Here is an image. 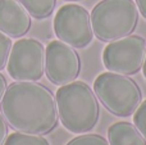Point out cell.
Masks as SVG:
<instances>
[{"instance_id": "obj_7", "label": "cell", "mask_w": 146, "mask_h": 145, "mask_svg": "<svg viewBox=\"0 0 146 145\" xmlns=\"http://www.w3.org/2000/svg\"><path fill=\"white\" fill-rule=\"evenodd\" d=\"M54 31L59 40L74 49L86 48L94 39L90 13L78 4H66L56 12Z\"/></svg>"}, {"instance_id": "obj_10", "label": "cell", "mask_w": 146, "mask_h": 145, "mask_svg": "<svg viewBox=\"0 0 146 145\" xmlns=\"http://www.w3.org/2000/svg\"><path fill=\"white\" fill-rule=\"evenodd\" d=\"M109 145H146V139L129 122H115L108 128Z\"/></svg>"}, {"instance_id": "obj_4", "label": "cell", "mask_w": 146, "mask_h": 145, "mask_svg": "<svg viewBox=\"0 0 146 145\" xmlns=\"http://www.w3.org/2000/svg\"><path fill=\"white\" fill-rule=\"evenodd\" d=\"M94 91L106 110L117 117L132 116L142 102V91L135 80L110 71L96 77Z\"/></svg>"}, {"instance_id": "obj_18", "label": "cell", "mask_w": 146, "mask_h": 145, "mask_svg": "<svg viewBox=\"0 0 146 145\" xmlns=\"http://www.w3.org/2000/svg\"><path fill=\"white\" fill-rule=\"evenodd\" d=\"M139 12L142 14V17L146 19V0H136Z\"/></svg>"}, {"instance_id": "obj_11", "label": "cell", "mask_w": 146, "mask_h": 145, "mask_svg": "<svg viewBox=\"0 0 146 145\" xmlns=\"http://www.w3.org/2000/svg\"><path fill=\"white\" fill-rule=\"evenodd\" d=\"M19 3L36 19L50 17L56 5V0H19Z\"/></svg>"}, {"instance_id": "obj_20", "label": "cell", "mask_w": 146, "mask_h": 145, "mask_svg": "<svg viewBox=\"0 0 146 145\" xmlns=\"http://www.w3.org/2000/svg\"><path fill=\"white\" fill-rule=\"evenodd\" d=\"M68 1H77V0H68Z\"/></svg>"}, {"instance_id": "obj_17", "label": "cell", "mask_w": 146, "mask_h": 145, "mask_svg": "<svg viewBox=\"0 0 146 145\" xmlns=\"http://www.w3.org/2000/svg\"><path fill=\"white\" fill-rule=\"evenodd\" d=\"M7 87H8L7 78L4 77V74H3V73H0V103H1L3 96H4L5 91H7Z\"/></svg>"}, {"instance_id": "obj_12", "label": "cell", "mask_w": 146, "mask_h": 145, "mask_svg": "<svg viewBox=\"0 0 146 145\" xmlns=\"http://www.w3.org/2000/svg\"><path fill=\"white\" fill-rule=\"evenodd\" d=\"M4 145H50L42 135L25 132H13L7 138Z\"/></svg>"}, {"instance_id": "obj_6", "label": "cell", "mask_w": 146, "mask_h": 145, "mask_svg": "<svg viewBox=\"0 0 146 145\" xmlns=\"http://www.w3.org/2000/svg\"><path fill=\"white\" fill-rule=\"evenodd\" d=\"M7 68L15 81H38L45 73L44 45L35 39H19L10 50Z\"/></svg>"}, {"instance_id": "obj_19", "label": "cell", "mask_w": 146, "mask_h": 145, "mask_svg": "<svg viewBox=\"0 0 146 145\" xmlns=\"http://www.w3.org/2000/svg\"><path fill=\"white\" fill-rule=\"evenodd\" d=\"M142 72H144V77L146 78V57H145V62H144V66H142Z\"/></svg>"}, {"instance_id": "obj_14", "label": "cell", "mask_w": 146, "mask_h": 145, "mask_svg": "<svg viewBox=\"0 0 146 145\" xmlns=\"http://www.w3.org/2000/svg\"><path fill=\"white\" fill-rule=\"evenodd\" d=\"M12 50V40L8 35L0 31V71L5 68Z\"/></svg>"}, {"instance_id": "obj_3", "label": "cell", "mask_w": 146, "mask_h": 145, "mask_svg": "<svg viewBox=\"0 0 146 145\" xmlns=\"http://www.w3.org/2000/svg\"><path fill=\"white\" fill-rule=\"evenodd\" d=\"M96 37L110 43L133 33L139 25V8L133 0H101L91 12Z\"/></svg>"}, {"instance_id": "obj_16", "label": "cell", "mask_w": 146, "mask_h": 145, "mask_svg": "<svg viewBox=\"0 0 146 145\" xmlns=\"http://www.w3.org/2000/svg\"><path fill=\"white\" fill-rule=\"evenodd\" d=\"M8 138V125L4 116L0 113V145H4Z\"/></svg>"}, {"instance_id": "obj_9", "label": "cell", "mask_w": 146, "mask_h": 145, "mask_svg": "<svg viewBox=\"0 0 146 145\" xmlns=\"http://www.w3.org/2000/svg\"><path fill=\"white\" fill-rule=\"evenodd\" d=\"M30 13L18 0H0V31L9 37L19 39L31 28Z\"/></svg>"}, {"instance_id": "obj_1", "label": "cell", "mask_w": 146, "mask_h": 145, "mask_svg": "<svg viewBox=\"0 0 146 145\" xmlns=\"http://www.w3.org/2000/svg\"><path fill=\"white\" fill-rule=\"evenodd\" d=\"M1 114L15 131L35 135L50 134L59 122L58 105L51 90L32 81H17L7 87Z\"/></svg>"}, {"instance_id": "obj_5", "label": "cell", "mask_w": 146, "mask_h": 145, "mask_svg": "<svg viewBox=\"0 0 146 145\" xmlns=\"http://www.w3.org/2000/svg\"><path fill=\"white\" fill-rule=\"evenodd\" d=\"M146 57V40L139 35H129L110 41L103 51V63L115 73L132 76L142 69Z\"/></svg>"}, {"instance_id": "obj_15", "label": "cell", "mask_w": 146, "mask_h": 145, "mask_svg": "<svg viewBox=\"0 0 146 145\" xmlns=\"http://www.w3.org/2000/svg\"><path fill=\"white\" fill-rule=\"evenodd\" d=\"M133 122L137 130L141 132V135L146 139V100L141 102L133 113Z\"/></svg>"}, {"instance_id": "obj_2", "label": "cell", "mask_w": 146, "mask_h": 145, "mask_svg": "<svg viewBox=\"0 0 146 145\" xmlns=\"http://www.w3.org/2000/svg\"><path fill=\"white\" fill-rule=\"evenodd\" d=\"M62 125L73 134L94 130L100 117V105L95 91L86 82L73 81L63 85L55 94Z\"/></svg>"}, {"instance_id": "obj_13", "label": "cell", "mask_w": 146, "mask_h": 145, "mask_svg": "<svg viewBox=\"0 0 146 145\" xmlns=\"http://www.w3.org/2000/svg\"><path fill=\"white\" fill-rule=\"evenodd\" d=\"M67 145H109V141L99 134H85L76 136Z\"/></svg>"}, {"instance_id": "obj_8", "label": "cell", "mask_w": 146, "mask_h": 145, "mask_svg": "<svg viewBox=\"0 0 146 145\" xmlns=\"http://www.w3.org/2000/svg\"><path fill=\"white\" fill-rule=\"evenodd\" d=\"M45 73L58 86L76 81L81 73V58L76 49L60 40L50 41L45 49Z\"/></svg>"}]
</instances>
